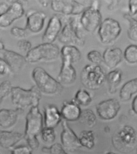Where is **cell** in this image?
<instances>
[{
    "label": "cell",
    "mask_w": 137,
    "mask_h": 154,
    "mask_svg": "<svg viewBox=\"0 0 137 154\" xmlns=\"http://www.w3.org/2000/svg\"><path fill=\"white\" fill-rule=\"evenodd\" d=\"M50 4L54 11L65 16L81 15L87 8L84 5L74 0H53Z\"/></svg>",
    "instance_id": "obj_10"
},
{
    "label": "cell",
    "mask_w": 137,
    "mask_h": 154,
    "mask_svg": "<svg viewBox=\"0 0 137 154\" xmlns=\"http://www.w3.org/2000/svg\"><path fill=\"white\" fill-rule=\"evenodd\" d=\"M10 95L13 105L22 112L28 108L38 106L41 98V93L35 86L29 89L13 87Z\"/></svg>",
    "instance_id": "obj_3"
},
{
    "label": "cell",
    "mask_w": 137,
    "mask_h": 154,
    "mask_svg": "<svg viewBox=\"0 0 137 154\" xmlns=\"http://www.w3.org/2000/svg\"><path fill=\"white\" fill-rule=\"evenodd\" d=\"M129 14L133 16L137 12V0H130L128 2Z\"/></svg>",
    "instance_id": "obj_39"
},
{
    "label": "cell",
    "mask_w": 137,
    "mask_h": 154,
    "mask_svg": "<svg viewBox=\"0 0 137 154\" xmlns=\"http://www.w3.org/2000/svg\"><path fill=\"white\" fill-rule=\"evenodd\" d=\"M122 72L120 69H114L109 72L106 76L108 87V92L111 94L117 92L122 81Z\"/></svg>",
    "instance_id": "obj_24"
},
{
    "label": "cell",
    "mask_w": 137,
    "mask_h": 154,
    "mask_svg": "<svg viewBox=\"0 0 137 154\" xmlns=\"http://www.w3.org/2000/svg\"><path fill=\"white\" fill-rule=\"evenodd\" d=\"M32 151L28 146L19 145L12 149L11 154H32Z\"/></svg>",
    "instance_id": "obj_37"
},
{
    "label": "cell",
    "mask_w": 137,
    "mask_h": 154,
    "mask_svg": "<svg viewBox=\"0 0 137 154\" xmlns=\"http://www.w3.org/2000/svg\"><path fill=\"white\" fill-rule=\"evenodd\" d=\"M9 6L6 3H0V15L4 12L7 9Z\"/></svg>",
    "instance_id": "obj_42"
},
{
    "label": "cell",
    "mask_w": 137,
    "mask_h": 154,
    "mask_svg": "<svg viewBox=\"0 0 137 154\" xmlns=\"http://www.w3.org/2000/svg\"><path fill=\"white\" fill-rule=\"evenodd\" d=\"M73 101L80 106H87L90 105L92 99L88 91L81 89L75 93Z\"/></svg>",
    "instance_id": "obj_27"
},
{
    "label": "cell",
    "mask_w": 137,
    "mask_h": 154,
    "mask_svg": "<svg viewBox=\"0 0 137 154\" xmlns=\"http://www.w3.org/2000/svg\"><path fill=\"white\" fill-rule=\"evenodd\" d=\"M11 72L10 67L3 59L0 57V75H7L10 74Z\"/></svg>",
    "instance_id": "obj_38"
},
{
    "label": "cell",
    "mask_w": 137,
    "mask_h": 154,
    "mask_svg": "<svg viewBox=\"0 0 137 154\" xmlns=\"http://www.w3.org/2000/svg\"><path fill=\"white\" fill-rule=\"evenodd\" d=\"M32 78L41 94L48 96H55L61 93L62 85L41 67L34 68Z\"/></svg>",
    "instance_id": "obj_4"
},
{
    "label": "cell",
    "mask_w": 137,
    "mask_h": 154,
    "mask_svg": "<svg viewBox=\"0 0 137 154\" xmlns=\"http://www.w3.org/2000/svg\"><path fill=\"white\" fill-rule=\"evenodd\" d=\"M124 17L128 22L129 25L127 31L129 39L133 42H137V20L129 14H124Z\"/></svg>",
    "instance_id": "obj_29"
},
{
    "label": "cell",
    "mask_w": 137,
    "mask_h": 154,
    "mask_svg": "<svg viewBox=\"0 0 137 154\" xmlns=\"http://www.w3.org/2000/svg\"><path fill=\"white\" fill-rule=\"evenodd\" d=\"M2 58L10 67L12 72H17L24 67L27 63L25 57L11 50L7 49L0 52Z\"/></svg>",
    "instance_id": "obj_16"
},
{
    "label": "cell",
    "mask_w": 137,
    "mask_h": 154,
    "mask_svg": "<svg viewBox=\"0 0 137 154\" xmlns=\"http://www.w3.org/2000/svg\"><path fill=\"white\" fill-rule=\"evenodd\" d=\"M40 135L42 141L46 144H52L56 139V134L54 129L44 127Z\"/></svg>",
    "instance_id": "obj_31"
},
{
    "label": "cell",
    "mask_w": 137,
    "mask_h": 154,
    "mask_svg": "<svg viewBox=\"0 0 137 154\" xmlns=\"http://www.w3.org/2000/svg\"><path fill=\"white\" fill-rule=\"evenodd\" d=\"M136 20H137V12L134 15H133V16H132Z\"/></svg>",
    "instance_id": "obj_45"
},
{
    "label": "cell",
    "mask_w": 137,
    "mask_h": 154,
    "mask_svg": "<svg viewBox=\"0 0 137 154\" xmlns=\"http://www.w3.org/2000/svg\"><path fill=\"white\" fill-rule=\"evenodd\" d=\"M41 150L48 154H68L61 144L56 143L49 147H44Z\"/></svg>",
    "instance_id": "obj_32"
},
{
    "label": "cell",
    "mask_w": 137,
    "mask_h": 154,
    "mask_svg": "<svg viewBox=\"0 0 137 154\" xmlns=\"http://www.w3.org/2000/svg\"><path fill=\"white\" fill-rule=\"evenodd\" d=\"M43 117L38 106L31 108L26 116L24 139L32 150L38 149L40 143L37 137L43 129Z\"/></svg>",
    "instance_id": "obj_2"
},
{
    "label": "cell",
    "mask_w": 137,
    "mask_h": 154,
    "mask_svg": "<svg viewBox=\"0 0 137 154\" xmlns=\"http://www.w3.org/2000/svg\"><path fill=\"white\" fill-rule=\"evenodd\" d=\"M112 145L119 152L127 154L132 152L137 145V134L130 125H125L112 137Z\"/></svg>",
    "instance_id": "obj_5"
},
{
    "label": "cell",
    "mask_w": 137,
    "mask_h": 154,
    "mask_svg": "<svg viewBox=\"0 0 137 154\" xmlns=\"http://www.w3.org/2000/svg\"><path fill=\"white\" fill-rule=\"evenodd\" d=\"M24 14L22 3L17 1L13 2L4 12L0 15V27L9 26L15 21L22 17Z\"/></svg>",
    "instance_id": "obj_13"
},
{
    "label": "cell",
    "mask_w": 137,
    "mask_h": 154,
    "mask_svg": "<svg viewBox=\"0 0 137 154\" xmlns=\"http://www.w3.org/2000/svg\"><path fill=\"white\" fill-rule=\"evenodd\" d=\"M80 15H63L62 17H60L62 22L65 23V25L58 37L61 43L79 47L84 45L86 32L80 23Z\"/></svg>",
    "instance_id": "obj_1"
},
{
    "label": "cell",
    "mask_w": 137,
    "mask_h": 154,
    "mask_svg": "<svg viewBox=\"0 0 137 154\" xmlns=\"http://www.w3.org/2000/svg\"><path fill=\"white\" fill-rule=\"evenodd\" d=\"M137 93V78L132 79L124 84L120 92V97L122 101L130 100L132 96Z\"/></svg>",
    "instance_id": "obj_25"
},
{
    "label": "cell",
    "mask_w": 137,
    "mask_h": 154,
    "mask_svg": "<svg viewBox=\"0 0 137 154\" xmlns=\"http://www.w3.org/2000/svg\"></svg>",
    "instance_id": "obj_48"
},
{
    "label": "cell",
    "mask_w": 137,
    "mask_h": 154,
    "mask_svg": "<svg viewBox=\"0 0 137 154\" xmlns=\"http://www.w3.org/2000/svg\"><path fill=\"white\" fill-rule=\"evenodd\" d=\"M17 47L19 50L26 54L32 48L31 42L25 39L20 40L18 42Z\"/></svg>",
    "instance_id": "obj_36"
},
{
    "label": "cell",
    "mask_w": 137,
    "mask_h": 154,
    "mask_svg": "<svg viewBox=\"0 0 137 154\" xmlns=\"http://www.w3.org/2000/svg\"><path fill=\"white\" fill-rule=\"evenodd\" d=\"M87 60L93 64L99 65L103 61L102 55L98 51H91L87 54Z\"/></svg>",
    "instance_id": "obj_34"
},
{
    "label": "cell",
    "mask_w": 137,
    "mask_h": 154,
    "mask_svg": "<svg viewBox=\"0 0 137 154\" xmlns=\"http://www.w3.org/2000/svg\"><path fill=\"white\" fill-rule=\"evenodd\" d=\"M44 114L45 127L54 129L63 120L61 112L54 105H48L45 106Z\"/></svg>",
    "instance_id": "obj_17"
},
{
    "label": "cell",
    "mask_w": 137,
    "mask_h": 154,
    "mask_svg": "<svg viewBox=\"0 0 137 154\" xmlns=\"http://www.w3.org/2000/svg\"><path fill=\"white\" fill-rule=\"evenodd\" d=\"M79 120L87 127L92 128L96 124L97 117L92 110L86 109L82 110Z\"/></svg>",
    "instance_id": "obj_28"
},
{
    "label": "cell",
    "mask_w": 137,
    "mask_h": 154,
    "mask_svg": "<svg viewBox=\"0 0 137 154\" xmlns=\"http://www.w3.org/2000/svg\"><path fill=\"white\" fill-rule=\"evenodd\" d=\"M5 47L4 43L1 40H0V52L2 51L5 49Z\"/></svg>",
    "instance_id": "obj_44"
},
{
    "label": "cell",
    "mask_w": 137,
    "mask_h": 154,
    "mask_svg": "<svg viewBox=\"0 0 137 154\" xmlns=\"http://www.w3.org/2000/svg\"><path fill=\"white\" fill-rule=\"evenodd\" d=\"M60 55L58 46L53 43H42L32 48L25 55L27 62L34 63L41 61H53Z\"/></svg>",
    "instance_id": "obj_7"
},
{
    "label": "cell",
    "mask_w": 137,
    "mask_h": 154,
    "mask_svg": "<svg viewBox=\"0 0 137 154\" xmlns=\"http://www.w3.org/2000/svg\"><path fill=\"white\" fill-rule=\"evenodd\" d=\"M121 108V105L116 99H110L104 100L97 105V114L103 120H111L117 116Z\"/></svg>",
    "instance_id": "obj_12"
},
{
    "label": "cell",
    "mask_w": 137,
    "mask_h": 154,
    "mask_svg": "<svg viewBox=\"0 0 137 154\" xmlns=\"http://www.w3.org/2000/svg\"><path fill=\"white\" fill-rule=\"evenodd\" d=\"M24 139V134L16 131H0V147L3 149H13Z\"/></svg>",
    "instance_id": "obj_21"
},
{
    "label": "cell",
    "mask_w": 137,
    "mask_h": 154,
    "mask_svg": "<svg viewBox=\"0 0 137 154\" xmlns=\"http://www.w3.org/2000/svg\"><path fill=\"white\" fill-rule=\"evenodd\" d=\"M62 61H68L71 64L78 62L81 58V54L78 48L72 45H65L60 51Z\"/></svg>",
    "instance_id": "obj_23"
},
{
    "label": "cell",
    "mask_w": 137,
    "mask_h": 154,
    "mask_svg": "<svg viewBox=\"0 0 137 154\" xmlns=\"http://www.w3.org/2000/svg\"><path fill=\"white\" fill-rule=\"evenodd\" d=\"M76 79V71L72 64L62 60V66L58 75V81L62 85L69 86L74 84Z\"/></svg>",
    "instance_id": "obj_19"
},
{
    "label": "cell",
    "mask_w": 137,
    "mask_h": 154,
    "mask_svg": "<svg viewBox=\"0 0 137 154\" xmlns=\"http://www.w3.org/2000/svg\"><path fill=\"white\" fill-rule=\"evenodd\" d=\"M132 108L134 113L137 114V95L135 97L132 102Z\"/></svg>",
    "instance_id": "obj_41"
},
{
    "label": "cell",
    "mask_w": 137,
    "mask_h": 154,
    "mask_svg": "<svg viewBox=\"0 0 137 154\" xmlns=\"http://www.w3.org/2000/svg\"><path fill=\"white\" fill-rule=\"evenodd\" d=\"M99 6V1H93L80 15V23L86 32H94L102 22V15Z\"/></svg>",
    "instance_id": "obj_8"
},
{
    "label": "cell",
    "mask_w": 137,
    "mask_h": 154,
    "mask_svg": "<svg viewBox=\"0 0 137 154\" xmlns=\"http://www.w3.org/2000/svg\"><path fill=\"white\" fill-rule=\"evenodd\" d=\"M10 33L13 36L21 39L27 38L29 34L25 28H20L17 26L13 27L10 29Z\"/></svg>",
    "instance_id": "obj_35"
},
{
    "label": "cell",
    "mask_w": 137,
    "mask_h": 154,
    "mask_svg": "<svg viewBox=\"0 0 137 154\" xmlns=\"http://www.w3.org/2000/svg\"><path fill=\"white\" fill-rule=\"evenodd\" d=\"M106 154H117L115 153L112 152H107V153Z\"/></svg>",
    "instance_id": "obj_46"
},
{
    "label": "cell",
    "mask_w": 137,
    "mask_h": 154,
    "mask_svg": "<svg viewBox=\"0 0 137 154\" xmlns=\"http://www.w3.org/2000/svg\"></svg>",
    "instance_id": "obj_47"
},
{
    "label": "cell",
    "mask_w": 137,
    "mask_h": 154,
    "mask_svg": "<svg viewBox=\"0 0 137 154\" xmlns=\"http://www.w3.org/2000/svg\"><path fill=\"white\" fill-rule=\"evenodd\" d=\"M21 112L16 109L0 110V128L8 129L12 128L17 123Z\"/></svg>",
    "instance_id": "obj_22"
},
{
    "label": "cell",
    "mask_w": 137,
    "mask_h": 154,
    "mask_svg": "<svg viewBox=\"0 0 137 154\" xmlns=\"http://www.w3.org/2000/svg\"><path fill=\"white\" fill-rule=\"evenodd\" d=\"M39 3L43 8H46L48 7L49 4V1L47 0H42V1H39Z\"/></svg>",
    "instance_id": "obj_43"
},
{
    "label": "cell",
    "mask_w": 137,
    "mask_h": 154,
    "mask_svg": "<svg viewBox=\"0 0 137 154\" xmlns=\"http://www.w3.org/2000/svg\"><path fill=\"white\" fill-rule=\"evenodd\" d=\"M63 23L59 15H54L49 20L42 40L43 43H53L62 29Z\"/></svg>",
    "instance_id": "obj_15"
},
{
    "label": "cell",
    "mask_w": 137,
    "mask_h": 154,
    "mask_svg": "<svg viewBox=\"0 0 137 154\" xmlns=\"http://www.w3.org/2000/svg\"><path fill=\"white\" fill-rule=\"evenodd\" d=\"M47 18L43 11L31 10L27 13L25 28L29 33L37 34L43 29Z\"/></svg>",
    "instance_id": "obj_14"
},
{
    "label": "cell",
    "mask_w": 137,
    "mask_h": 154,
    "mask_svg": "<svg viewBox=\"0 0 137 154\" xmlns=\"http://www.w3.org/2000/svg\"><path fill=\"white\" fill-rule=\"evenodd\" d=\"M78 138L81 147L91 150L95 146V133L92 130H83L80 133Z\"/></svg>",
    "instance_id": "obj_26"
},
{
    "label": "cell",
    "mask_w": 137,
    "mask_h": 154,
    "mask_svg": "<svg viewBox=\"0 0 137 154\" xmlns=\"http://www.w3.org/2000/svg\"><path fill=\"white\" fill-rule=\"evenodd\" d=\"M124 58L131 64L137 63V45H130L126 47L124 53Z\"/></svg>",
    "instance_id": "obj_30"
},
{
    "label": "cell",
    "mask_w": 137,
    "mask_h": 154,
    "mask_svg": "<svg viewBox=\"0 0 137 154\" xmlns=\"http://www.w3.org/2000/svg\"><path fill=\"white\" fill-rule=\"evenodd\" d=\"M12 87L9 80H5L0 84V105L4 99L10 95Z\"/></svg>",
    "instance_id": "obj_33"
},
{
    "label": "cell",
    "mask_w": 137,
    "mask_h": 154,
    "mask_svg": "<svg viewBox=\"0 0 137 154\" xmlns=\"http://www.w3.org/2000/svg\"><path fill=\"white\" fill-rule=\"evenodd\" d=\"M81 111L80 106L72 100L64 102L60 112L63 120L74 122L79 120Z\"/></svg>",
    "instance_id": "obj_20"
},
{
    "label": "cell",
    "mask_w": 137,
    "mask_h": 154,
    "mask_svg": "<svg viewBox=\"0 0 137 154\" xmlns=\"http://www.w3.org/2000/svg\"><path fill=\"white\" fill-rule=\"evenodd\" d=\"M103 61L109 69L117 67L124 59V53L118 47L109 48L105 50L102 55Z\"/></svg>",
    "instance_id": "obj_18"
},
{
    "label": "cell",
    "mask_w": 137,
    "mask_h": 154,
    "mask_svg": "<svg viewBox=\"0 0 137 154\" xmlns=\"http://www.w3.org/2000/svg\"><path fill=\"white\" fill-rule=\"evenodd\" d=\"M121 31L122 28L118 21L112 18H107L100 24L98 29V35L101 43L109 45L116 41Z\"/></svg>",
    "instance_id": "obj_9"
},
{
    "label": "cell",
    "mask_w": 137,
    "mask_h": 154,
    "mask_svg": "<svg viewBox=\"0 0 137 154\" xmlns=\"http://www.w3.org/2000/svg\"><path fill=\"white\" fill-rule=\"evenodd\" d=\"M106 74L99 65L89 64L84 67L80 73V80L86 88L96 91L106 81Z\"/></svg>",
    "instance_id": "obj_6"
},
{
    "label": "cell",
    "mask_w": 137,
    "mask_h": 154,
    "mask_svg": "<svg viewBox=\"0 0 137 154\" xmlns=\"http://www.w3.org/2000/svg\"><path fill=\"white\" fill-rule=\"evenodd\" d=\"M61 134V145L66 151L74 152L81 147L79 138L68 125V122L63 119Z\"/></svg>",
    "instance_id": "obj_11"
},
{
    "label": "cell",
    "mask_w": 137,
    "mask_h": 154,
    "mask_svg": "<svg viewBox=\"0 0 137 154\" xmlns=\"http://www.w3.org/2000/svg\"><path fill=\"white\" fill-rule=\"evenodd\" d=\"M108 2H109L108 6L109 10H113L115 9V7H116L118 5L120 1H108Z\"/></svg>",
    "instance_id": "obj_40"
}]
</instances>
